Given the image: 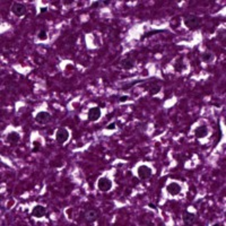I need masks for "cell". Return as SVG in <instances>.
I'll return each instance as SVG.
<instances>
[{"instance_id": "1", "label": "cell", "mask_w": 226, "mask_h": 226, "mask_svg": "<svg viewBox=\"0 0 226 226\" xmlns=\"http://www.w3.org/2000/svg\"><path fill=\"white\" fill-rule=\"evenodd\" d=\"M184 24L190 30H198L201 26V18L195 15H188L184 17Z\"/></svg>"}, {"instance_id": "2", "label": "cell", "mask_w": 226, "mask_h": 226, "mask_svg": "<svg viewBox=\"0 0 226 226\" xmlns=\"http://www.w3.org/2000/svg\"><path fill=\"white\" fill-rule=\"evenodd\" d=\"M97 187L102 192H108V191H110L112 188V181L105 176L100 177V179H98V182H97Z\"/></svg>"}, {"instance_id": "3", "label": "cell", "mask_w": 226, "mask_h": 226, "mask_svg": "<svg viewBox=\"0 0 226 226\" xmlns=\"http://www.w3.org/2000/svg\"><path fill=\"white\" fill-rule=\"evenodd\" d=\"M69 138V132L68 130L65 128H59L57 130V133H56V140L58 141L59 144H65L68 140Z\"/></svg>"}, {"instance_id": "4", "label": "cell", "mask_w": 226, "mask_h": 226, "mask_svg": "<svg viewBox=\"0 0 226 226\" xmlns=\"http://www.w3.org/2000/svg\"><path fill=\"white\" fill-rule=\"evenodd\" d=\"M138 176L139 179L141 180H146V179H149L152 176V169L149 166H147V165H141V166L138 167Z\"/></svg>"}, {"instance_id": "5", "label": "cell", "mask_w": 226, "mask_h": 226, "mask_svg": "<svg viewBox=\"0 0 226 226\" xmlns=\"http://www.w3.org/2000/svg\"><path fill=\"white\" fill-rule=\"evenodd\" d=\"M11 11L16 16L21 17V16L26 14V6L24 4H21V2H14L11 6Z\"/></svg>"}, {"instance_id": "6", "label": "cell", "mask_w": 226, "mask_h": 226, "mask_svg": "<svg viewBox=\"0 0 226 226\" xmlns=\"http://www.w3.org/2000/svg\"><path fill=\"white\" fill-rule=\"evenodd\" d=\"M51 120V114L49 112L46 111H41L38 112V114L35 115V121L38 122V123H42V125H45Z\"/></svg>"}, {"instance_id": "7", "label": "cell", "mask_w": 226, "mask_h": 226, "mask_svg": "<svg viewBox=\"0 0 226 226\" xmlns=\"http://www.w3.org/2000/svg\"><path fill=\"white\" fill-rule=\"evenodd\" d=\"M100 118H101V109L98 106L89 109V111H88V120L89 121H97Z\"/></svg>"}, {"instance_id": "8", "label": "cell", "mask_w": 226, "mask_h": 226, "mask_svg": "<svg viewBox=\"0 0 226 226\" xmlns=\"http://www.w3.org/2000/svg\"><path fill=\"white\" fill-rule=\"evenodd\" d=\"M46 215V208L44 206L41 205H36L34 208L32 209V216L33 217H36V218H41L43 216Z\"/></svg>"}, {"instance_id": "9", "label": "cell", "mask_w": 226, "mask_h": 226, "mask_svg": "<svg viewBox=\"0 0 226 226\" xmlns=\"http://www.w3.org/2000/svg\"><path fill=\"white\" fill-rule=\"evenodd\" d=\"M182 220H183V224L187 226L193 225L196 220V215L190 212H184L182 215Z\"/></svg>"}, {"instance_id": "10", "label": "cell", "mask_w": 226, "mask_h": 226, "mask_svg": "<svg viewBox=\"0 0 226 226\" xmlns=\"http://www.w3.org/2000/svg\"><path fill=\"white\" fill-rule=\"evenodd\" d=\"M166 190L171 196H176L181 192L182 188H181V185L179 183H176V182H171L170 184L166 187Z\"/></svg>"}, {"instance_id": "11", "label": "cell", "mask_w": 226, "mask_h": 226, "mask_svg": "<svg viewBox=\"0 0 226 226\" xmlns=\"http://www.w3.org/2000/svg\"><path fill=\"white\" fill-rule=\"evenodd\" d=\"M133 66H135V59H133L132 57L127 56L125 59H122L121 67L123 68V69L129 70V69H131V68H133Z\"/></svg>"}, {"instance_id": "12", "label": "cell", "mask_w": 226, "mask_h": 226, "mask_svg": "<svg viewBox=\"0 0 226 226\" xmlns=\"http://www.w3.org/2000/svg\"><path fill=\"white\" fill-rule=\"evenodd\" d=\"M207 135H208V128L205 125H199L195 129V136L197 138H204Z\"/></svg>"}, {"instance_id": "13", "label": "cell", "mask_w": 226, "mask_h": 226, "mask_svg": "<svg viewBox=\"0 0 226 226\" xmlns=\"http://www.w3.org/2000/svg\"><path fill=\"white\" fill-rule=\"evenodd\" d=\"M21 140V136L19 133L16 131H11L10 133H8L7 136V143H9L10 145H16Z\"/></svg>"}, {"instance_id": "14", "label": "cell", "mask_w": 226, "mask_h": 226, "mask_svg": "<svg viewBox=\"0 0 226 226\" xmlns=\"http://www.w3.org/2000/svg\"><path fill=\"white\" fill-rule=\"evenodd\" d=\"M100 217V212H97V210H88V212H86V214H85V218H86V220H88V222H95L96 219Z\"/></svg>"}, {"instance_id": "15", "label": "cell", "mask_w": 226, "mask_h": 226, "mask_svg": "<svg viewBox=\"0 0 226 226\" xmlns=\"http://www.w3.org/2000/svg\"><path fill=\"white\" fill-rule=\"evenodd\" d=\"M148 86H149V87H147V90L149 92L150 94H153V95L157 94V93H158V92L161 90V85H160V84L152 83V84H149Z\"/></svg>"}, {"instance_id": "16", "label": "cell", "mask_w": 226, "mask_h": 226, "mask_svg": "<svg viewBox=\"0 0 226 226\" xmlns=\"http://www.w3.org/2000/svg\"><path fill=\"white\" fill-rule=\"evenodd\" d=\"M184 68L185 67H184V63H183V59H182V58H179V59L176 60V62L174 63V70L177 71V73H181Z\"/></svg>"}, {"instance_id": "17", "label": "cell", "mask_w": 226, "mask_h": 226, "mask_svg": "<svg viewBox=\"0 0 226 226\" xmlns=\"http://www.w3.org/2000/svg\"><path fill=\"white\" fill-rule=\"evenodd\" d=\"M202 60L205 61V62H210L214 60V54L212 52H206L202 54Z\"/></svg>"}, {"instance_id": "18", "label": "cell", "mask_w": 226, "mask_h": 226, "mask_svg": "<svg viewBox=\"0 0 226 226\" xmlns=\"http://www.w3.org/2000/svg\"><path fill=\"white\" fill-rule=\"evenodd\" d=\"M163 32H165L164 30H154V31H150V32H147L146 34L144 35L141 38H150V36H153V35L155 34H160V33H163Z\"/></svg>"}, {"instance_id": "19", "label": "cell", "mask_w": 226, "mask_h": 226, "mask_svg": "<svg viewBox=\"0 0 226 226\" xmlns=\"http://www.w3.org/2000/svg\"><path fill=\"white\" fill-rule=\"evenodd\" d=\"M217 131H218V136H217V140H216V143H215V146L219 143V141H220V139H222V136H223V132H222V129H220V125H219V122L217 123Z\"/></svg>"}, {"instance_id": "20", "label": "cell", "mask_w": 226, "mask_h": 226, "mask_svg": "<svg viewBox=\"0 0 226 226\" xmlns=\"http://www.w3.org/2000/svg\"><path fill=\"white\" fill-rule=\"evenodd\" d=\"M38 38H40V40H46V38H48V35H46V32H45L44 30H41V31L38 32Z\"/></svg>"}, {"instance_id": "21", "label": "cell", "mask_w": 226, "mask_h": 226, "mask_svg": "<svg viewBox=\"0 0 226 226\" xmlns=\"http://www.w3.org/2000/svg\"><path fill=\"white\" fill-rule=\"evenodd\" d=\"M33 145H34L33 153H38V150L41 149V143H40V141H34V143H33Z\"/></svg>"}, {"instance_id": "22", "label": "cell", "mask_w": 226, "mask_h": 226, "mask_svg": "<svg viewBox=\"0 0 226 226\" xmlns=\"http://www.w3.org/2000/svg\"><path fill=\"white\" fill-rule=\"evenodd\" d=\"M137 83H141V80H135V81H132V83H129V84H127V85H125V87H122V89H123V90H125V89H129L130 87H132V86H133V85H135V84H137Z\"/></svg>"}, {"instance_id": "23", "label": "cell", "mask_w": 226, "mask_h": 226, "mask_svg": "<svg viewBox=\"0 0 226 226\" xmlns=\"http://www.w3.org/2000/svg\"><path fill=\"white\" fill-rule=\"evenodd\" d=\"M115 128H117V123L115 122H111V123H109L106 125V129H109V130H114Z\"/></svg>"}, {"instance_id": "24", "label": "cell", "mask_w": 226, "mask_h": 226, "mask_svg": "<svg viewBox=\"0 0 226 226\" xmlns=\"http://www.w3.org/2000/svg\"><path fill=\"white\" fill-rule=\"evenodd\" d=\"M101 6H102L101 1H94V2L92 4V6H90V7L93 8V9H96V8L101 7Z\"/></svg>"}, {"instance_id": "25", "label": "cell", "mask_w": 226, "mask_h": 226, "mask_svg": "<svg viewBox=\"0 0 226 226\" xmlns=\"http://www.w3.org/2000/svg\"><path fill=\"white\" fill-rule=\"evenodd\" d=\"M128 100H129L128 96H119V98H118V101H119V102H121V103H122V102L128 101Z\"/></svg>"}, {"instance_id": "26", "label": "cell", "mask_w": 226, "mask_h": 226, "mask_svg": "<svg viewBox=\"0 0 226 226\" xmlns=\"http://www.w3.org/2000/svg\"><path fill=\"white\" fill-rule=\"evenodd\" d=\"M101 4H102V6H108V5L111 4V1H110V0H102Z\"/></svg>"}, {"instance_id": "27", "label": "cell", "mask_w": 226, "mask_h": 226, "mask_svg": "<svg viewBox=\"0 0 226 226\" xmlns=\"http://www.w3.org/2000/svg\"><path fill=\"white\" fill-rule=\"evenodd\" d=\"M73 0H65V1H63V4H66V5H69V4H73Z\"/></svg>"}, {"instance_id": "28", "label": "cell", "mask_w": 226, "mask_h": 226, "mask_svg": "<svg viewBox=\"0 0 226 226\" xmlns=\"http://www.w3.org/2000/svg\"><path fill=\"white\" fill-rule=\"evenodd\" d=\"M40 11H41V13H46V11H48V8L43 7V8H41V9H40Z\"/></svg>"}, {"instance_id": "29", "label": "cell", "mask_w": 226, "mask_h": 226, "mask_svg": "<svg viewBox=\"0 0 226 226\" xmlns=\"http://www.w3.org/2000/svg\"><path fill=\"white\" fill-rule=\"evenodd\" d=\"M132 181H133V183H135V184H137V183L139 182V180H138L137 177H133V179H132Z\"/></svg>"}, {"instance_id": "30", "label": "cell", "mask_w": 226, "mask_h": 226, "mask_svg": "<svg viewBox=\"0 0 226 226\" xmlns=\"http://www.w3.org/2000/svg\"><path fill=\"white\" fill-rule=\"evenodd\" d=\"M148 207H149V208H152V209H156V206L153 205V204H149V205H148Z\"/></svg>"}]
</instances>
